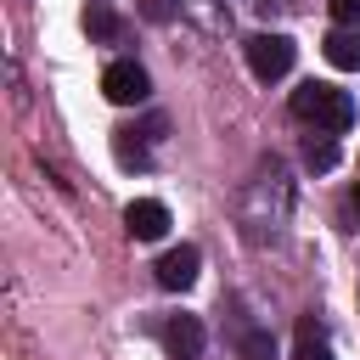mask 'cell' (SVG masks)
Instances as JSON below:
<instances>
[{
  "label": "cell",
  "instance_id": "8",
  "mask_svg": "<svg viewBox=\"0 0 360 360\" xmlns=\"http://www.w3.org/2000/svg\"><path fill=\"white\" fill-rule=\"evenodd\" d=\"M304 169H315V174L338 169V141H332V135H309V141H304Z\"/></svg>",
  "mask_w": 360,
  "mask_h": 360
},
{
  "label": "cell",
  "instance_id": "1",
  "mask_svg": "<svg viewBox=\"0 0 360 360\" xmlns=\"http://www.w3.org/2000/svg\"><path fill=\"white\" fill-rule=\"evenodd\" d=\"M292 118H304V124H315V129H326V135H343V129L354 124V101H349V90H338V84L304 79V84L292 90Z\"/></svg>",
  "mask_w": 360,
  "mask_h": 360
},
{
  "label": "cell",
  "instance_id": "3",
  "mask_svg": "<svg viewBox=\"0 0 360 360\" xmlns=\"http://www.w3.org/2000/svg\"><path fill=\"white\" fill-rule=\"evenodd\" d=\"M146 90H152V79H146V68H141V62H112V68L101 73V96H107V101H118V107L146 101Z\"/></svg>",
  "mask_w": 360,
  "mask_h": 360
},
{
  "label": "cell",
  "instance_id": "4",
  "mask_svg": "<svg viewBox=\"0 0 360 360\" xmlns=\"http://www.w3.org/2000/svg\"><path fill=\"white\" fill-rule=\"evenodd\" d=\"M197 270H202V253H197L191 242H180V248H169V253L158 259V287H163V292H186V287L197 281Z\"/></svg>",
  "mask_w": 360,
  "mask_h": 360
},
{
  "label": "cell",
  "instance_id": "10",
  "mask_svg": "<svg viewBox=\"0 0 360 360\" xmlns=\"http://www.w3.org/2000/svg\"><path fill=\"white\" fill-rule=\"evenodd\" d=\"M84 28H90L96 39H112V34H118V17L107 11V0H90V6H84Z\"/></svg>",
  "mask_w": 360,
  "mask_h": 360
},
{
  "label": "cell",
  "instance_id": "9",
  "mask_svg": "<svg viewBox=\"0 0 360 360\" xmlns=\"http://www.w3.org/2000/svg\"><path fill=\"white\" fill-rule=\"evenodd\" d=\"M292 360H332V343L321 338L315 321H298V349H292Z\"/></svg>",
  "mask_w": 360,
  "mask_h": 360
},
{
  "label": "cell",
  "instance_id": "2",
  "mask_svg": "<svg viewBox=\"0 0 360 360\" xmlns=\"http://www.w3.org/2000/svg\"><path fill=\"white\" fill-rule=\"evenodd\" d=\"M292 56H298V45L287 39V34H248V68H253V79H264V84H276V79H287L292 73Z\"/></svg>",
  "mask_w": 360,
  "mask_h": 360
},
{
  "label": "cell",
  "instance_id": "11",
  "mask_svg": "<svg viewBox=\"0 0 360 360\" xmlns=\"http://www.w3.org/2000/svg\"><path fill=\"white\" fill-rule=\"evenodd\" d=\"M332 22L338 28H360V0H332Z\"/></svg>",
  "mask_w": 360,
  "mask_h": 360
},
{
  "label": "cell",
  "instance_id": "7",
  "mask_svg": "<svg viewBox=\"0 0 360 360\" xmlns=\"http://www.w3.org/2000/svg\"><path fill=\"white\" fill-rule=\"evenodd\" d=\"M321 56L332 62V68H360V28H332L326 39H321Z\"/></svg>",
  "mask_w": 360,
  "mask_h": 360
},
{
  "label": "cell",
  "instance_id": "14",
  "mask_svg": "<svg viewBox=\"0 0 360 360\" xmlns=\"http://www.w3.org/2000/svg\"><path fill=\"white\" fill-rule=\"evenodd\" d=\"M349 208H354V219H360V186H354V197H349Z\"/></svg>",
  "mask_w": 360,
  "mask_h": 360
},
{
  "label": "cell",
  "instance_id": "5",
  "mask_svg": "<svg viewBox=\"0 0 360 360\" xmlns=\"http://www.w3.org/2000/svg\"><path fill=\"white\" fill-rule=\"evenodd\" d=\"M124 225H129L135 242H158V236H169V208L152 202V197H135V202L124 208Z\"/></svg>",
  "mask_w": 360,
  "mask_h": 360
},
{
  "label": "cell",
  "instance_id": "6",
  "mask_svg": "<svg viewBox=\"0 0 360 360\" xmlns=\"http://www.w3.org/2000/svg\"><path fill=\"white\" fill-rule=\"evenodd\" d=\"M163 349H169L174 360H197V354H202V321H197V315H174V321L163 326Z\"/></svg>",
  "mask_w": 360,
  "mask_h": 360
},
{
  "label": "cell",
  "instance_id": "12",
  "mask_svg": "<svg viewBox=\"0 0 360 360\" xmlns=\"http://www.w3.org/2000/svg\"><path fill=\"white\" fill-rule=\"evenodd\" d=\"M141 11H146V17H152V22H163V17H169V0H146V6H141Z\"/></svg>",
  "mask_w": 360,
  "mask_h": 360
},
{
  "label": "cell",
  "instance_id": "13",
  "mask_svg": "<svg viewBox=\"0 0 360 360\" xmlns=\"http://www.w3.org/2000/svg\"><path fill=\"white\" fill-rule=\"evenodd\" d=\"M287 6H292V0H259V11H264V17H270V11H287Z\"/></svg>",
  "mask_w": 360,
  "mask_h": 360
}]
</instances>
